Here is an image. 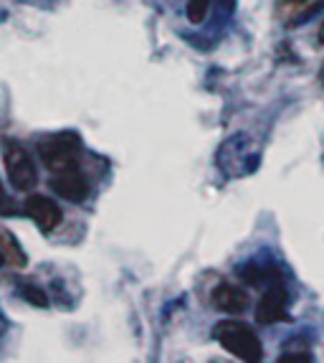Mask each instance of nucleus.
<instances>
[{
  "mask_svg": "<svg viewBox=\"0 0 324 363\" xmlns=\"http://www.w3.org/2000/svg\"><path fill=\"white\" fill-rule=\"evenodd\" d=\"M210 0H187V21L190 23H203L205 16H208Z\"/></svg>",
  "mask_w": 324,
  "mask_h": 363,
  "instance_id": "obj_9",
  "label": "nucleus"
},
{
  "mask_svg": "<svg viewBox=\"0 0 324 363\" xmlns=\"http://www.w3.org/2000/svg\"><path fill=\"white\" fill-rule=\"evenodd\" d=\"M11 211H13V203L8 201L6 188H3V183H0V213H11Z\"/></svg>",
  "mask_w": 324,
  "mask_h": 363,
  "instance_id": "obj_13",
  "label": "nucleus"
},
{
  "mask_svg": "<svg viewBox=\"0 0 324 363\" xmlns=\"http://www.w3.org/2000/svg\"><path fill=\"white\" fill-rule=\"evenodd\" d=\"M51 188H54L61 199L71 201V203H81V201H86V196H89V183H86V178L81 176L79 165L76 168H66V170L54 173Z\"/></svg>",
  "mask_w": 324,
  "mask_h": 363,
  "instance_id": "obj_5",
  "label": "nucleus"
},
{
  "mask_svg": "<svg viewBox=\"0 0 324 363\" xmlns=\"http://www.w3.org/2000/svg\"><path fill=\"white\" fill-rule=\"evenodd\" d=\"M287 290H284L282 282H277V285H269L264 292V297L258 300L256 305V320L261 323V325H274V323L279 320H287Z\"/></svg>",
  "mask_w": 324,
  "mask_h": 363,
  "instance_id": "obj_4",
  "label": "nucleus"
},
{
  "mask_svg": "<svg viewBox=\"0 0 324 363\" xmlns=\"http://www.w3.org/2000/svg\"><path fill=\"white\" fill-rule=\"evenodd\" d=\"M213 305L223 313H243L248 308V295L241 287L218 285L213 290Z\"/></svg>",
  "mask_w": 324,
  "mask_h": 363,
  "instance_id": "obj_7",
  "label": "nucleus"
},
{
  "mask_svg": "<svg viewBox=\"0 0 324 363\" xmlns=\"http://www.w3.org/2000/svg\"><path fill=\"white\" fill-rule=\"evenodd\" d=\"M6 170L16 191H30L38 183L36 165H33L30 155L25 152V147H21L13 140L6 143Z\"/></svg>",
  "mask_w": 324,
  "mask_h": 363,
  "instance_id": "obj_3",
  "label": "nucleus"
},
{
  "mask_svg": "<svg viewBox=\"0 0 324 363\" xmlns=\"http://www.w3.org/2000/svg\"><path fill=\"white\" fill-rule=\"evenodd\" d=\"M3 262H6V255H3V249H0V264H3Z\"/></svg>",
  "mask_w": 324,
  "mask_h": 363,
  "instance_id": "obj_16",
  "label": "nucleus"
},
{
  "mask_svg": "<svg viewBox=\"0 0 324 363\" xmlns=\"http://www.w3.org/2000/svg\"><path fill=\"white\" fill-rule=\"evenodd\" d=\"M291 3H296V6H299V3H306V0H291Z\"/></svg>",
  "mask_w": 324,
  "mask_h": 363,
  "instance_id": "obj_17",
  "label": "nucleus"
},
{
  "mask_svg": "<svg viewBox=\"0 0 324 363\" xmlns=\"http://www.w3.org/2000/svg\"><path fill=\"white\" fill-rule=\"evenodd\" d=\"M216 340L226 348L228 353H233L241 361H261L264 358V345L258 340V335L253 333L246 323L238 320H223L216 325Z\"/></svg>",
  "mask_w": 324,
  "mask_h": 363,
  "instance_id": "obj_1",
  "label": "nucleus"
},
{
  "mask_svg": "<svg viewBox=\"0 0 324 363\" xmlns=\"http://www.w3.org/2000/svg\"><path fill=\"white\" fill-rule=\"evenodd\" d=\"M79 152H81V140L74 133H61L41 143V157L48 168L59 173V170L76 168Z\"/></svg>",
  "mask_w": 324,
  "mask_h": 363,
  "instance_id": "obj_2",
  "label": "nucleus"
},
{
  "mask_svg": "<svg viewBox=\"0 0 324 363\" xmlns=\"http://www.w3.org/2000/svg\"><path fill=\"white\" fill-rule=\"evenodd\" d=\"M238 277L248 285H277L282 282V272H279L277 267H261V264H243L238 269Z\"/></svg>",
  "mask_w": 324,
  "mask_h": 363,
  "instance_id": "obj_8",
  "label": "nucleus"
},
{
  "mask_svg": "<svg viewBox=\"0 0 324 363\" xmlns=\"http://www.w3.org/2000/svg\"><path fill=\"white\" fill-rule=\"evenodd\" d=\"M322 82H324V67H322Z\"/></svg>",
  "mask_w": 324,
  "mask_h": 363,
  "instance_id": "obj_18",
  "label": "nucleus"
},
{
  "mask_svg": "<svg viewBox=\"0 0 324 363\" xmlns=\"http://www.w3.org/2000/svg\"><path fill=\"white\" fill-rule=\"evenodd\" d=\"M25 213H28L33 221H36V226L43 231V234H48V231H54L56 226L61 224V208L56 206L54 201L46 199V196H30L28 201H25Z\"/></svg>",
  "mask_w": 324,
  "mask_h": 363,
  "instance_id": "obj_6",
  "label": "nucleus"
},
{
  "mask_svg": "<svg viewBox=\"0 0 324 363\" xmlns=\"http://www.w3.org/2000/svg\"><path fill=\"white\" fill-rule=\"evenodd\" d=\"M21 295H23L30 305H36V308H46L48 305V297L43 295V290H38V287H33V285L21 287Z\"/></svg>",
  "mask_w": 324,
  "mask_h": 363,
  "instance_id": "obj_10",
  "label": "nucleus"
},
{
  "mask_svg": "<svg viewBox=\"0 0 324 363\" xmlns=\"http://www.w3.org/2000/svg\"><path fill=\"white\" fill-rule=\"evenodd\" d=\"M218 3H221L226 11H233V6H236V0H218Z\"/></svg>",
  "mask_w": 324,
  "mask_h": 363,
  "instance_id": "obj_15",
  "label": "nucleus"
},
{
  "mask_svg": "<svg viewBox=\"0 0 324 363\" xmlns=\"http://www.w3.org/2000/svg\"><path fill=\"white\" fill-rule=\"evenodd\" d=\"M317 43H319V46H324V21L319 23V28H317Z\"/></svg>",
  "mask_w": 324,
  "mask_h": 363,
  "instance_id": "obj_14",
  "label": "nucleus"
},
{
  "mask_svg": "<svg viewBox=\"0 0 324 363\" xmlns=\"http://www.w3.org/2000/svg\"><path fill=\"white\" fill-rule=\"evenodd\" d=\"M279 361L282 363H312L314 356L312 353H282Z\"/></svg>",
  "mask_w": 324,
  "mask_h": 363,
  "instance_id": "obj_12",
  "label": "nucleus"
},
{
  "mask_svg": "<svg viewBox=\"0 0 324 363\" xmlns=\"http://www.w3.org/2000/svg\"><path fill=\"white\" fill-rule=\"evenodd\" d=\"M282 353H312V348H309V338L306 335H296V338L287 340L282 348Z\"/></svg>",
  "mask_w": 324,
  "mask_h": 363,
  "instance_id": "obj_11",
  "label": "nucleus"
}]
</instances>
